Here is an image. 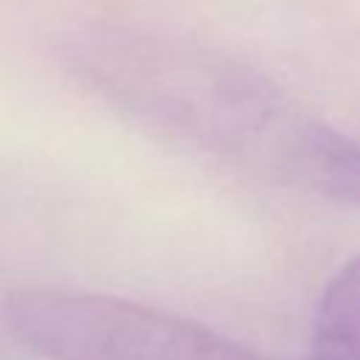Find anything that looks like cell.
I'll list each match as a JSON object with an SVG mask.
<instances>
[{"label":"cell","instance_id":"cell-1","mask_svg":"<svg viewBox=\"0 0 360 360\" xmlns=\"http://www.w3.org/2000/svg\"><path fill=\"white\" fill-rule=\"evenodd\" d=\"M110 96L158 135L329 202L360 208V141L267 73L202 42L127 37L98 59Z\"/></svg>","mask_w":360,"mask_h":360},{"label":"cell","instance_id":"cell-2","mask_svg":"<svg viewBox=\"0 0 360 360\" xmlns=\"http://www.w3.org/2000/svg\"><path fill=\"white\" fill-rule=\"evenodd\" d=\"M3 318L45 360H267L174 312L101 292L22 287L6 295Z\"/></svg>","mask_w":360,"mask_h":360},{"label":"cell","instance_id":"cell-3","mask_svg":"<svg viewBox=\"0 0 360 360\" xmlns=\"http://www.w3.org/2000/svg\"><path fill=\"white\" fill-rule=\"evenodd\" d=\"M312 360H360V256L349 259L321 295Z\"/></svg>","mask_w":360,"mask_h":360}]
</instances>
